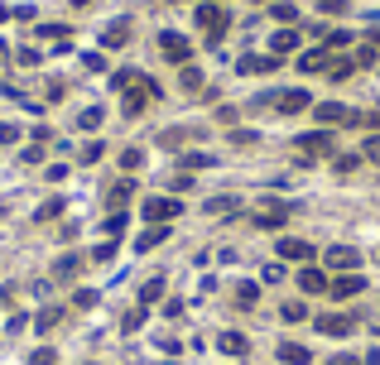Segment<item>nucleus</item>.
Masks as SVG:
<instances>
[{"instance_id":"obj_18","label":"nucleus","mask_w":380,"mask_h":365,"mask_svg":"<svg viewBox=\"0 0 380 365\" xmlns=\"http://www.w3.org/2000/svg\"><path fill=\"white\" fill-rule=\"evenodd\" d=\"M217 346H221L226 356H246V351H251V341H246V332H221V337H217Z\"/></svg>"},{"instance_id":"obj_51","label":"nucleus","mask_w":380,"mask_h":365,"mask_svg":"<svg viewBox=\"0 0 380 365\" xmlns=\"http://www.w3.org/2000/svg\"><path fill=\"white\" fill-rule=\"evenodd\" d=\"M73 5H92V0H73Z\"/></svg>"},{"instance_id":"obj_39","label":"nucleus","mask_w":380,"mask_h":365,"mask_svg":"<svg viewBox=\"0 0 380 365\" xmlns=\"http://www.w3.org/2000/svg\"><path fill=\"white\" fill-rule=\"evenodd\" d=\"M111 255H116V241H101V245H96V250H92V260H96V265H106Z\"/></svg>"},{"instance_id":"obj_3","label":"nucleus","mask_w":380,"mask_h":365,"mask_svg":"<svg viewBox=\"0 0 380 365\" xmlns=\"http://www.w3.org/2000/svg\"><path fill=\"white\" fill-rule=\"evenodd\" d=\"M154 96H159V82H154V77H135V82L125 87V101H120V106H125V115H140Z\"/></svg>"},{"instance_id":"obj_10","label":"nucleus","mask_w":380,"mask_h":365,"mask_svg":"<svg viewBox=\"0 0 380 365\" xmlns=\"http://www.w3.org/2000/svg\"><path fill=\"white\" fill-rule=\"evenodd\" d=\"M318 250L308 245V241H298V236H280V260H298V265H308Z\"/></svg>"},{"instance_id":"obj_38","label":"nucleus","mask_w":380,"mask_h":365,"mask_svg":"<svg viewBox=\"0 0 380 365\" xmlns=\"http://www.w3.org/2000/svg\"><path fill=\"white\" fill-rule=\"evenodd\" d=\"M140 322H145V303H140V308H130V312H125V322H120V327H125V332H135V327H140Z\"/></svg>"},{"instance_id":"obj_11","label":"nucleus","mask_w":380,"mask_h":365,"mask_svg":"<svg viewBox=\"0 0 380 365\" xmlns=\"http://www.w3.org/2000/svg\"><path fill=\"white\" fill-rule=\"evenodd\" d=\"M130 44V19H111L101 29V48H125Z\"/></svg>"},{"instance_id":"obj_15","label":"nucleus","mask_w":380,"mask_h":365,"mask_svg":"<svg viewBox=\"0 0 380 365\" xmlns=\"http://www.w3.org/2000/svg\"><path fill=\"white\" fill-rule=\"evenodd\" d=\"M327 63H332V53H327V48L298 53V73H323V77H327Z\"/></svg>"},{"instance_id":"obj_35","label":"nucleus","mask_w":380,"mask_h":365,"mask_svg":"<svg viewBox=\"0 0 380 365\" xmlns=\"http://www.w3.org/2000/svg\"><path fill=\"white\" fill-rule=\"evenodd\" d=\"M58 317H63V308H44V312H39V332H48V327H58Z\"/></svg>"},{"instance_id":"obj_5","label":"nucleus","mask_w":380,"mask_h":365,"mask_svg":"<svg viewBox=\"0 0 380 365\" xmlns=\"http://www.w3.org/2000/svg\"><path fill=\"white\" fill-rule=\"evenodd\" d=\"M179 212H183V202H179V197H150V202H145V221H154V226L174 221Z\"/></svg>"},{"instance_id":"obj_20","label":"nucleus","mask_w":380,"mask_h":365,"mask_svg":"<svg viewBox=\"0 0 380 365\" xmlns=\"http://www.w3.org/2000/svg\"><path fill=\"white\" fill-rule=\"evenodd\" d=\"M327 77H332V82L356 77V58H332V63H327Z\"/></svg>"},{"instance_id":"obj_27","label":"nucleus","mask_w":380,"mask_h":365,"mask_svg":"<svg viewBox=\"0 0 380 365\" xmlns=\"http://www.w3.org/2000/svg\"><path fill=\"white\" fill-rule=\"evenodd\" d=\"M217 159L212 154H202V149H192V154H183V169H212Z\"/></svg>"},{"instance_id":"obj_42","label":"nucleus","mask_w":380,"mask_h":365,"mask_svg":"<svg viewBox=\"0 0 380 365\" xmlns=\"http://www.w3.org/2000/svg\"><path fill=\"white\" fill-rule=\"evenodd\" d=\"M356 164H361V154H342V159H337V174H352Z\"/></svg>"},{"instance_id":"obj_19","label":"nucleus","mask_w":380,"mask_h":365,"mask_svg":"<svg viewBox=\"0 0 380 365\" xmlns=\"http://www.w3.org/2000/svg\"><path fill=\"white\" fill-rule=\"evenodd\" d=\"M280 361H284V365H308V361H313V351H308V346H298V341H284V346H280Z\"/></svg>"},{"instance_id":"obj_48","label":"nucleus","mask_w":380,"mask_h":365,"mask_svg":"<svg viewBox=\"0 0 380 365\" xmlns=\"http://www.w3.org/2000/svg\"><path fill=\"white\" fill-rule=\"evenodd\" d=\"M347 10V0H323V15H342Z\"/></svg>"},{"instance_id":"obj_22","label":"nucleus","mask_w":380,"mask_h":365,"mask_svg":"<svg viewBox=\"0 0 380 365\" xmlns=\"http://www.w3.org/2000/svg\"><path fill=\"white\" fill-rule=\"evenodd\" d=\"M241 73H275V53H270V58H255V53H246V58H241Z\"/></svg>"},{"instance_id":"obj_44","label":"nucleus","mask_w":380,"mask_h":365,"mask_svg":"<svg viewBox=\"0 0 380 365\" xmlns=\"http://www.w3.org/2000/svg\"><path fill=\"white\" fill-rule=\"evenodd\" d=\"M29 365H53V351H48V346H39V351L29 356Z\"/></svg>"},{"instance_id":"obj_28","label":"nucleus","mask_w":380,"mask_h":365,"mask_svg":"<svg viewBox=\"0 0 380 365\" xmlns=\"http://www.w3.org/2000/svg\"><path fill=\"white\" fill-rule=\"evenodd\" d=\"M78 270H82V260H78V255H63V260H58V270H53V274H58V279H73Z\"/></svg>"},{"instance_id":"obj_2","label":"nucleus","mask_w":380,"mask_h":365,"mask_svg":"<svg viewBox=\"0 0 380 365\" xmlns=\"http://www.w3.org/2000/svg\"><path fill=\"white\" fill-rule=\"evenodd\" d=\"M313 115H318V125L323 130H347V125H361V111H352V106H342V101H323V106H313Z\"/></svg>"},{"instance_id":"obj_1","label":"nucleus","mask_w":380,"mask_h":365,"mask_svg":"<svg viewBox=\"0 0 380 365\" xmlns=\"http://www.w3.org/2000/svg\"><path fill=\"white\" fill-rule=\"evenodd\" d=\"M226 24H231L226 5H217V0L197 5V29H207V44H212V48H221V34H226Z\"/></svg>"},{"instance_id":"obj_4","label":"nucleus","mask_w":380,"mask_h":365,"mask_svg":"<svg viewBox=\"0 0 380 365\" xmlns=\"http://www.w3.org/2000/svg\"><path fill=\"white\" fill-rule=\"evenodd\" d=\"M323 260H327V270H332V274H356V265H361V250H356V245H332Z\"/></svg>"},{"instance_id":"obj_9","label":"nucleus","mask_w":380,"mask_h":365,"mask_svg":"<svg viewBox=\"0 0 380 365\" xmlns=\"http://www.w3.org/2000/svg\"><path fill=\"white\" fill-rule=\"evenodd\" d=\"M275 106H280V115H298V111H313V96L303 87H289V91H280Z\"/></svg>"},{"instance_id":"obj_13","label":"nucleus","mask_w":380,"mask_h":365,"mask_svg":"<svg viewBox=\"0 0 380 365\" xmlns=\"http://www.w3.org/2000/svg\"><path fill=\"white\" fill-rule=\"evenodd\" d=\"M361 288H366V279H361V274H337L327 293H332V298H356Z\"/></svg>"},{"instance_id":"obj_46","label":"nucleus","mask_w":380,"mask_h":365,"mask_svg":"<svg viewBox=\"0 0 380 365\" xmlns=\"http://www.w3.org/2000/svg\"><path fill=\"white\" fill-rule=\"evenodd\" d=\"M73 303H78V308H96V293H92V288H82V293H78Z\"/></svg>"},{"instance_id":"obj_31","label":"nucleus","mask_w":380,"mask_h":365,"mask_svg":"<svg viewBox=\"0 0 380 365\" xmlns=\"http://www.w3.org/2000/svg\"><path fill=\"white\" fill-rule=\"evenodd\" d=\"M275 19H280V24H293V19H298V5L280 0V5H275Z\"/></svg>"},{"instance_id":"obj_25","label":"nucleus","mask_w":380,"mask_h":365,"mask_svg":"<svg viewBox=\"0 0 380 365\" xmlns=\"http://www.w3.org/2000/svg\"><path fill=\"white\" fill-rule=\"evenodd\" d=\"M179 82H183V91H202V73H197L192 63H183V73H179Z\"/></svg>"},{"instance_id":"obj_17","label":"nucleus","mask_w":380,"mask_h":365,"mask_svg":"<svg viewBox=\"0 0 380 365\" xmlns=\"http://www.w3.org/2000/svg\"><path fill=\"white\" fill-rule=\"evenodd\" d=\"M164 241H169V226H150V231L135 236V250L145 255V250H154V245H164Z\"/></svg>"},{"instance_id":"obj_16","label":"nucleus","mask_w":380,"mask_h":365,"mask_svg":"<svg viewBox=\"0 0 380 365\" xmlns=\"http://www.w3.org/2000/svg\"><path fill=\"white\" fill-rule=\"evenodd\" d=\"M293 48H298V29H280V34H270V53H275V58H280V53H293Z\"/></svg>"},{"instance_id":"obj_24","label":"nucleus","mask_w":380,"mask_h":365,"mask_svg":"<svg viewBox=\"0 0 380 365\" xmlns=\"http://www.w3.org/2000/svg\"><path fill=\"white\" fill-rule=\"evenodd\" d=\"M318 34H323L327 53H337V48H347V44H352V34H342V29H318Z\"/></svg>"},{"instance_id":"obj_43","label":"nucleus","mask_w":380,"mask_h":365,"mask_svg":"<svg viewBox=\"0 0 380 365\" xmlns=\"http://www.w3.org/2000/svg\"><path fill=\"white\" fill-rule=\"evenodd\" d=\"M15 140H19V125L5 120V125H0V144H15Z\"/></svg>"},{"instance_id":"obj_29","label":"nucleus","mask_w":380,"mask_h":365,"mask_svg":"<svg viewBox=\"0 0 380 365\" xmlns=\"http://www.w3.org/2000/svg\"><path fill=\"white\" fill-rule=\"evenodd\" d=\"M140 164H145V149H125V154H120V169H125V174H135Z\"/></svg>"},{"instance_id":"obj_6","label":"nucleus","mask_w":380,"mask_h":365,"mask_svg":"<svg viewBox=\"0 0 380 365\" xmlns=\"http://www.w3.org/2000/svg\"><path fill=\"white\" fill-rule=\"evenodd\" d=\"M284 221H289V202H260L255 207V226L260 231H280Z\"/></svg>"},{"instance_id":"obj_47","label":"nucleus","mask_w":380,"mask_h":365,"mask_svg":"<svg viewBox=\"0 0 380 365\" xmlns=\"http://www.w3.org/2000/svg\"><path fill=\"white\" fill-rule=\"evenodd\" d=\"M361 125L366 130H380V111H361Z\"/></svg>"},{"instance_id":"obj_34","label":"nucleus","mask_w":380,"mask_h":365,"mask_svg":"<svg viewBox=\"0 0 380 365\" xmlns=\"http://www.w3.org/2000/svg\"><path fill=\"white\" fill-rule=\"evenodd\" d=\"M159 293H164V279H150V283H145V288H140V303H154V298H159Z\"/></svg>"},{"instance_id":"obj_33","label":"nucleus","mask_w":380,"mask_h":365,"mask_svg":"<svg viewBox=\"0 0 380 365\" xmlns=\"http://www.w3.org/2000/svg\"><path fill=\"white\" fill-rule=\"evenodd\" d=\"M207 212H212V216H217V212L226 216V212H236V197H212V202H207Z\"/></svg>"},{"instance_id":"obj_7","label":"nucleus","mask_w":380,"mask_h":365,"mask_svg":"<svg viewBox=\"0 0 380 365\" xmlns=\"http://www.w3.org/2000/svg\"><path fill=\"white\" fill-rule=\"evenodd\" d=\"M293 149H303L308 159H323V154H332V149H337V140H332L327 130H318V135H298V140H293Z\"/></svg>"},{"instance_id":"obj_21","label":"nucleus","mask_w":380,"mask_h":365,"mask_svg":"<svg viewBox=\"0 0 380 365\" xmlns=\"http://www.w3.org/2000/svg\"><path fill=\"white\" fill-rule=\"evenodd\" d=\"M130 192H135V182H130V178L116 182V187H111V197H106V202H111V212H120V207L130 202Z\"/></svg>"},{"instance_id":"obj_52","label":"nucleus","mask_w":380,"mask_h":365,"mask_svg":"<svg viewBox=\"0 0 380 365\" xmlns=\"http://www.w3.org/2000/svg\"><path fill=\"white\" fill-rule=\"evenodd\" d=\"M217 5H221V0H217Z\"/></svg>"},{"instance_id":"obj_45","label":"nucleus","mask_w":380,"mask_h":365,"mask_svg":"<svg viewBox=\"0 0 380 365\" xmlns=\"http://www.w3.org/2000/svg\"><path fill=\"white\" fill-rule=\"evenodd\" d=\"M39 34H44V39H68V29H63V24H44Z\"/></svg>"},{"instance_id":"obj_40","label":"nucleus","mask_w":380,"mask_h":365,"mask_svg":"<svg viewBox=\"0 0 380 365\" xmlns=\"http://www.w3.org/2000/svg\"><path fill=\"white\" fill-rule=\"evenodd\" d=\"M101 149H106V144H101V140H92V144L82 149V164H96V159H101Z\"/></svg>"},{"instance_id":"obj_23","label":"nucleus","mask_w":380,"mask_h":365,"mask_svg":"<svg viewBox=\"0 0 380 365\" xmlns=\"http://www.w3.org/2000/svg\"><path fill=\"white\" fill-rule=\"evenodd\" d=\"M260 303V283H236V308H255Z\"/></svg>"},{"instance_id":"obj_30","label":"nucleus","mask_w":380,"mask_h":365,"mask_svg":"<svg viewBox=\"0 0 380 365\" xmlns=\"http://www.w3.org/2000/svg\"><path fill=\"white\" fill-rule=\"evenodd\" d=\"M116 236H125V216H120V212L106 216V241H116Z\"/></svg>"},{"instance_id":"obj_50","label":"nucleus","mask_w":380,"mask_h":365,"mask_svg":"<svg viewBox=\"0 0 380 365\" xmlns=\"http://www.w3.org/2000/svg\"><path fill=\"white\" fill-rule=\"evenodd\" d=\"M371 39H376V44H380V19H371Z\"/></svg>"},{"instance_id":"obj_12","label":"nucleus","mask_w":380,"mask_h":365,"mask_svg":"<svg viewBox=\"0 0 380 365\" xmlns=\"http://www.w3.org/2000/svg\"><path fill=\"white\" fill-rule=\"evenodd\" d=\"M298 288H303V293H327L332 279H327L323 270H313V265H303V270H298Z\"/></svg>"},{"instance_id":"obj_8","label":"nucleus","mask_w":380,"mask_h":365,"mask_svg":"<svg viewBox=\"0 0 380 365\" xmlns=\"http://www.w3.org/2000/svg\"><path fill=\"white\" fill-rule=\"evenodd\" d=\"M159 53H164L169 63H188V58H192V44L183 39V34H174V29H169V34H159Z\"/></svg>"},{"instance_id":"obj_41","label":"nucleus","mask_w":380,"mask_h":365,"mask_svg":"<svg viewBox=\"0 0 380 365\" xmlns=\"http://www.w3.org/2000/svg\"><path fill=\"white\" fill-rule=\"evenodd\" d=\"M361 159H380V135H371V140L361 144Z\"/></svg>"},{"instance_id":"obj_36","label":"nucleus","mask_w":380,"mask_h":365,"mask_svg":"<svg viewBox=\"0 0 380 365\" xmlns=\"http://www.w3.org/2000/svg\"><path fill=\"white\" fill-rule=\"evenodd\" d=\"M78 125H82V130H96V125H101V111H96V106H87V111L78 115Z\"/></svg>"},{"instance_id":"obj_14","label":"nucleus","mask_w":380,"mask_h":365,"mask_svg":"<svg viewBox=\"0 0 380 365\" xmlns=\"http://www.w3.org/2000/svg\"><path fill=\"white\" fill-rule=\"evenodd\" d=\"M352 327H356V322L342 317V312H323V317H318V332H323V337H347Z\"/></svg>"},{"instance_id":"obj_37","label":"nucleus","mask_w":380,"mask_h":365,"mask_svg":"<svg viewBox=\"0 0 380 365\" xmlns=\"http://www.w3.org/2000/svg\"><path fill=\"white\" fill-rule=\"evenodd\" d=\"M53 216H63V202H58V197H53V202H44V207H39V221H53Z\"/></svg>"},{"instance_id":"obj_32","label":"nucleus","mask_w":380,"mask_h":365,"mask_svg":"<svg viewBox=\"0 0 380 365\" xmlns=\"http://www.w3.org/2000/svg\"><path fill=\"white\" fill-rule=\"evenodd\" d=\"M255 140H260V135H255V130H231V144H236V149H251V144H255Z\"/></svg>"},{"instance_id":"obj_49","label":"nucleus","mask_w":380,"mask_h":365,"mask_svg":"<svg viewBox=\"0 0 380 365\" xmlns=\"http://www.w3.org/2000/svg\"><path fill=\"white\" fill-rule=\"evenodd\" d=\"M332 365H361L356 356H332Z\"/></svg>"},{"instance_id":"obj_26","label":"nucleus","mask_w":380,"mask_h":365,"mask_svg":"<svg viewBox=\"0 0 380 365\" xmlns=\"http://www.w3.org/2000/svg\"><path fill=\"white\" fill-rule=\"evenodd\" d=\"M280 317H284V322H308V303H284Z\"/></svg>"}]
</instances>
